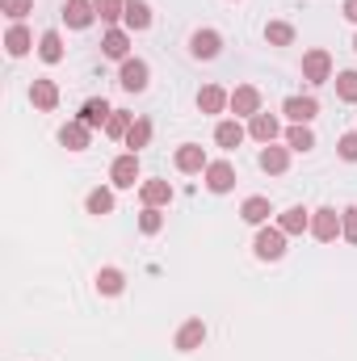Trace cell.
Wrapping results in <instances>:
<instances>
[{"instance_id":"21","label":"cell","mask_w":357,"mask_h":361,"mask_svg":"<svg viewBox=\"0 0 357 361\" xmlns=\"http://www.w3.org/2000/svg\"><path fill=\"white\" fill-rule=\"evenodd\" d=\"M4 51H8L13 59L30 55V51H34V34H30L21 21H13V25H8V34H4Z\"/></svg>"},{"instance_id":"14","label":"cell","mask_w":357,"mask_h":361,"mask_svg":"<svg viewBox=\"0 0 357 361\" xmlns=\"http://www.w3.org/2000/svg\"><path fill=\"white\" fill-rule=\"evenodd\" d=\"M109 114H114V105L105 101V97H89L85 105H80V114H76V122H85L89 130H105V122H109Z\"/></svg>"},{"instance_id":"4","label":"cell","mask_w":357,"mask_h":361,"mask_svg":"<svg viewBox=\"0 0 357 361\" xmlns=\"http://www.w3.org/2000/svg\"><path fill=\"white\" fill-rule=\"evenodd\" d=\"M101 55L114 59V63H126L131 59V30L126 25H109L105 38H101Z\"/></svg>"},{"instance_id":"17","label":"cell","mask_w":357,"mask_h":361,"mask_svg":"<svg viewBox=\"0 0 357 361\" xmlns=\"http://www.w3.org/2000/svg\"><path fill=\"white\" fill-rule=\"evenodd\" d=\"M277 227H282L286 235H303V231H311V210H307V206H286V210L277 214Z\"/></svg>"},{"instance_id":"9","label":"cell","mask_w":357,"mask_h":361,"mask_svg":"<svg viewBox=\"0 0 357 361\" xmlns=\"http://www.w3.org/2000/svg\"><path fill=\"white\" fill-rule=\"evenodd\" d=\"M202 177H206V189L210 193H231L236 189V164L231 160H210Z\"/></svg>"},{"instance_id":"31","label":"cell","mask_w":357,"mask_h":361,"mask_svg":"<svg viewBox=\"0 0 357 361\" xmlns=\"http://www.w3.org/2000/svg\"><path fill=\"white\" fill-rule=\"evenodd\" d=\"M265 42L269 47H290V42H294V25H290V21H269Z\"/></svg>"},{"instance_id":"22","label":"cell","mask_w":357,"mask_h":361,"mask_svg":"<svg viewBox=\"0 0 357 361\" xmlns=\"http://www.w3.org/2000/svg\"><path fill=\"white\" fill-rule=\"evenodd\" d=\"M97 294H105V298H118L122 290H126V273L118 269V265H105V269H97Z\"/></svg>"},{"instance_id":"24","label":"cell","mask_w":357,"mask_h":361,"mask_svg":"<svg viewBox=\"0 0 357 361\" xmlns=\"http://www.w3.org/2000/svg\"><path fill=\"white\" fill-rule=\"evenodd\" d=\"M122 25H126L131 34H143V30L152 25V4H147V0H126V17H122Z\"/></svg>"},{"instance_id":"11","label":"cell","mask_w":357,"mask_h":361,"mask_svg":"<svg viewBox=\"0 0 357 361\" xmlns=\"http://www.w3.org/2000/svg\"><path fill=\"white\" fill-rule=\"evenodd\" d=\"M173 164H177V173H185V177H193V173H206V152H202V143H181L177 156H173Z\"/></svg>"},{"instance_id":"15","label":"cell","mask_w":357,"mask_h":361,"mask_svg":"<svg viewBox=\"0 0 357 361\" xmlns=\"http://www.w3.org/2000/svg\"><path fill=\"white\" fill-rule=\"evenodd\" d=\"M244 139H248V126H240V118H223V122L214 126V143H219L223 152H236Z\"/></svg>"},{"instance_id":"8","label":"cell","mask_w":357,"mask_h":361,"mask_svg":"<svg viewBox=\"0 0 357 361\" xmlns=\"http://www.w3.org/2000/svg\"><path fill=\"white\" fill-rule=\"evenodd\" d=\"M135 180H139V156H135V152H122V156L109 164V185H114V189H135Z\"/></svg>"},{"instance_id":"27","label":"cell","mask_w":357,"mask_h":361,"mask_svg":"<svg viewBox=\"0 0 357 361\" xmlns=\"http://www.w3.org/2000/svg\"><path fill=\"white\" fill-rule=\"evenodd\" d=\"M38 59H42V63H63V34H59V30H42V38H38Z\"/></svg>"},{"instance_id":"5","label":"cell","mask_w":357,"mask_h":361,"mask_svg":"<svg viewBox=\"0 0 357 361\" xmlns=\"http://www.w3.org/2000/svg\"><path fill=\"white\" fill-rule=\"evenodd\" d=\"M189 55H193V59H219V55H223V34L210 30V25H206V30H193V34H189Z\"/></svg>"},{"instance_id":"25","label":"cell","mask_w":357,"mask_h":361,"mask_svg":"<svg viewBox=\"0 0 357 361\" xmlns=\"http://www.w3.org/2000/svg\"><path fill=\"white\" fill-rule=\"evenodd\" d=\"M30 101H34V109L51 114V109L59 105V85H55V80H34V85H30Z\"/></svg>"},{"instance_id":"35","label":"cell","mask_w":357,"mask_h":361,"mask_svg":"<svg viewBox=\"0 0 357 361\" xmlns=\"http://www.w3.org/2000/svg\"><path fill=\"white\" fill-rule=\"evenodd\" d=\"M337 97L345 105H357V72H341L337 76Z\"/></svg>"},{"instance_id":"39","label":"cell","mask_w":357,"mask_h":361,"mask_svg":"<svg viewBox=\"0 0 357 361\" xmlns=\"http://www.w3.org/2000/svg\"><path fill=\"white\" fill-rule=\"evenodd\" d=\"M341 13H345V21H353V25H357V0H345V4H341Z\"/></svg>"},{"instance_id":"26","label":"cell","mask_w":357,"mask_h":361,"mask_svg":"<svg viewBox=\"0 0 357 361\" xmlns=\"http://www.w3.org/2000/svg\"><path fill=\"white\" fill-rule=\"evenodd\" d=\"M231 105V92L219 89V85H206V89H198V109L202 114H223Z\"/></svg>"},{"instance_id":"18","label":"cell","mask_w":357,"mask_h":361,"mask_svg":"<svg viewBox=\"0 0 357 361\" xmlns=\"http://www.w3.org/2000/svg\"><path fill=\"white\" fill-rule=\"evenodd\" d=\"M248 135H253L257 143H273V139L282 135L277 114H265V109H261V114H253V118H248Z\"/></svg>"},{"instance_id":"36","label":"cell","mask_w":357,"mask_h":361,"mask_svg":"<svg viewBox=\"0 0 357 361\" xmlns=\"http://www.w3.org/2000/svg\"><path fill=\"white\" fill-rule=\"evenodd\" d=\"M341 240L345 244H357V206H345L341 210Z\"/></svg>"},{"instance_id":"3","label":"cell","mask_w":357,"mask_h":361,"mask_svg":"<svg viewBox=\"0 0 357 361\" xmlns=\"http://www.w3.org/2000/svg\"><path fill=\"white\" fill-rule=\"evenodd\" d=\"M311 240H320V244L341 240V210H337V206H320V210H311Z\"/></svg>"},{"instance_id":"34","label":"cell","mask_w":357,"mask_h":361,"mask_svg":"<svg viewBox=\"0 0 357 361\" xmlns=\"http://www.w3.org/2000/svg\"><path fill=\"white\" fill-rule=\"evenodd\" d=\"M97 4V17L105 21V25H118L122 17H126V0H92Z\"/></svg>"},{"instance_id":"28","label":"cell","mask_w":357,"mask_h":361,"mask_svg":"<svg viewBox=\"0 0 357 361\" xmlns=\"http://www.w3.org/2000/svg\"><path fill=\"white\" fill-rule=\"evenodd\" d=\"M85 210H89V214H97V219L114 214V189H105V185L89 189V197H85Z\"/></svg>"},{"instance_id":"19","label":"cell","mask_w":357,"mask_h":361,"mask_svg":"<svg viewBox=\"0 0 357 361\" xmlns=\"http://www.w3.org/2000/svg\"><path fill=\"white\" fill-rule=\"evenodd\" d=\"M261 173H269V177H282L286 169H290V147H277V143H265L261 147Z\"/></svg>"},{"instance_id":"23","label":"cell","mask_w":357,"mask_h":361,"mask_svg":"<svg viewBox=\"0 0 357 361\" xmlns=\"http://www.w3.org/2000/svg\"><path fill=\"white\" fill-rule=\"evenodd\" d=\"M269 214H273V206H269V197H261V193L244 197V206H240V219H244V223H253V227H265Z\"/></svg>"},{"instance_id":"1","label":"cell","mask_w":357,"mask_h":361,"mask_svg":"<svg viewBox=\"0 0 357 361\" xmlns=\"http://www.w3.org/2000/svg\"><path fill=\"white\" fill-rule=\"evenodd\" d=\"M286 240H290V235H286L277 223H273V227H269V223L257 227V240H253L257 261H282V257H286Z\"/></svg>"},{"instance_id":"6","label":"cell","mask_w":357,"mask_h":361,"mask_svg":"<svg viewBox=\"0 0 357 361\" xmlns=\"http://www.w3.org/2000/svg\"><path fill=\"white\" fill-rule=\"evenodd\" d=\"M282 114H286L290 122H298V126H311L315 114H320V101H315L311 92H298V97H286V101H282Z\"/></svg>"},{"instance_id":"10","label":"cell","mask_w":357,"mask_h":361,"mask_svg":"<svg viewBox=\"0 0 357 361\" xmlns=\"http://www.w3.org/2000/svg\"><path fill=\"white\" fill-rule=\"evenodd\" d=\"M202 345H206V324L193 315V319H185V324L177 328L173 349H177V353H193V349H202Z\"/></svg>"},{"instance_id":"37","label":"cell","mask_w":357,"mask_h":361,"mask_svg":"<svg viewBox=\"0 0 357 361\" xmlns=\"http://www.w3.org/2000/svg\"><path fill=\"white\" fill-rule=\"evenodd\" d=\"M0 13L13 17V21H21L25 13H34V0H0Z\"/></svg>"},{"instance_id":"16","label":"cell","mask_w":357,"mask_h":361,"mask_svg":"<svg viewBox=\"0 0 357 361\" xmlns=\"http://www.w3.org/2000/svg\"><path fill=\"white\" fill-rule=\"evenodd\" d=\"M139 197H143V206H156V210H164L169 202H173V185L160 177L152 180H139Z\"/></svg>"},{"instance_id":"2","label":"cell","mask_w":357,"mask_h":361,"mask_svg":"<svg viewBox=\"0 0 357 361\" xmlns=\"http://www.w3.org/2000/svg\"><path fill=\"white\" fill-rule=\"evenodd\" d=\"M303 80H307L311 89H320V85L332 80V55H328L324 47H311V51L303 55Z\"/></svg>"},{"instance_id":"30","label":"cell","mask_w":357,"mask_h":361,"mask_svg":"<svg viewBox=\"0 0 357 361\" xmlns=\"http://www.w3.org/2000/svg\"><path fill=\"white\" fill-rule=\"evenodd\" d=\"M286 147L307 156V152L315 147V130H311V126H298V122H290V130H286Z\"/></svg>"},{"instance_id":"12","label":"cell","mask_w":357,"mask_h":361,"mask_svg":"<svg viewBox=\"0 0 357 361\" xmlns=\"http://www.w3.org/2000/svg\"><path fill=\"white\" fill-rule=\"evenodd\" d=\"M236 118H253V114H261V89L257 85H240V89H231V105H227Z\"/></svg>"},{"instance_id":"33","label":"cell","mask_w":357,"mask_h":361,"mask_svg":"<svg viewBox=\"0 0 357 361\" xmlns=\"http://www.w3.org/2000/svg\"><path fill=\"white\" fill-rule=\"evenodd\" d=\"M139 231H143V235H160V231H164V210L143 206V210H139Z\"/></svg>"},{"instance_id":"20","label":"cell","mask_w":357,"mask_h":361,"mask_svg":"<svg viewBox=\"0 0 357 361\" xmlns=\"http://www.w3.org/2000/svg\"><path fill=\"white\" fill-rule=\"evenodd\" d=\"M59 143H63L68 152H85V147L92 143V130L85 126V122H76V118H72V122H63V126H59Z\"/></svg>"},{"instance_id":"13","label":"cell","mask_w":357,"mask_h":361,"mask_svg":"<svg viewBox=\"0 0 357 361\" xmlns=\"http://www.w3.org/2000/svg\"><path fill=\"white\" fill-rule=\"evenodd\" d=\"M63 21H68V30H89L97 21V4L92 0H63Z\"/></svg>"},{"instance_id":"40","label":"cell","mask_w":357,"mask_h":361,"mask_svg":"<svg viewBox=\"0 0 357 361\" xmlns=\"http://www.w3.org/2000/svg\"><path fill=\"white\" fill-rule=\"evenodd\" d=\"M353 51H357V34H353Z\"/></svg>"},{"instance_id":"32","label":"cell","mask_w":357,"mask_h":361,"mask_svg":"<svg viewBox=\"0 0 357 361\" xmlns=\"http://www.w3.org/2000/svg\"><path fill=\"white\" fill-rule=\"evenodd\" d=\"M135 126V114H126V109H114L109 114V122H105V135L109 139H126V130Z\"/></svg>"},{"instance_id":"29","label":"cell","mask_w":357,"mask_h":361,"mask_svg":"<svg viewBox=\"0 0 357 361\" xmlns=\"http://www.w3.org/2000/svg\"><path fill=\"white\" fill-rule=\"evenodd\" d=\"M122 143H126V152H135V156H139V152L152 143V122H147V118H135V126L126 130V139H122Z\"/></svg>"},{"instance_id":"38","label":"cell","mask_w":357,"mask_h":361,"mask_svg":"<svg viewBox=\"0 0 357 361\" xmlns=\"http://www.w3.org/2000/svg\"><path fill=\"white\" fill-rule=\"evenodd\" d=\"M337 156H341V160H349V164H357V130H349V135H341V139H337Z\"/></svg>"},{"instance_id":"7","label":"cell","mask_w":357,"mask_h":361,"mask_svg":"<svg viewBox=\"0 0 357 361\" xmlns=\"http://www.w3.org/2000/svg\"><path fill=\"white\" fill-rule=\"evenodd\" d=\"M147 80H152L147 59H135V55H131V59L118 68V85H122L126 92H143V89H147Z\"/></svg>"}]
</instances>
